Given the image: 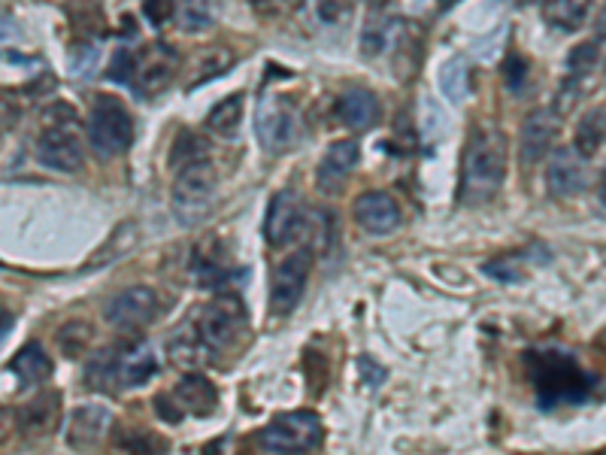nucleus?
Wrapping results in <instances>:
<instances>
[{
    "label": "nucleus",
    "instance_id": "f257e3e1",
    "mask_svg": "<svg viewBox=\"0 0 606 455\" xmlns=\"http://www.w3.org/2000/svg\"><path fill=\"white\" fill-rule=\"evenodd\" d=\"M507 176V137L497 125H477L470 131L461 156V200H492Z\"/></svg>",
    "mask_w": 606,
    "mask_h": 455
},
{
    "label": "nucleus",
    "instance_id": "f03ea898",
    "mask_svg": "<svg viewBox=\"0 0 606 455\" xmlns=\"http://www.w3.org/2000/svg\"><path fill=\"white\" fill-rule=\"evenodd\" d=\"M156 373V349L140 337H134V341H119L100 349L85 368V383L98 392H125V389L146 385Z\"/></svg>",
    "mask_w": 606,
    "mask_h": 455
},
{
    "label": "nucleus",
    "instance_id": "7ed1b4c3",
    "mask_svg": "<svg viewBox=\"0 0 606 455\" xmlns=\"http://www.w3.org/2000/svg\"><path fill=\"white\" fill-rule=\"evenodd\" d=\"M524 365H528V377L534 383L543 410H552L558 404H582L592 395V377L567 353H558V349L528 353Z\"/></svg>",
    "mask_w": 606,
    "mask_h": 455
},
{
    "label": "nucleus",
    "instance_id": "20e7f679",
    "mask_svg": "<svg viewBox=\"0 0 606 455\" xmlns=\"http://www.w3.org/2000/svg\"><path fill=\"white\" fill-rule=\"evenodd\" d=\"M215 188H219V176H215V168H212L207 152L180 161L176 180L170 188V207H173L176 222L198 225L200 219H207L212 204H215Z\"/></svg>",
    "mask_w": 606,
    "mask_h": 455
},
{
    "label": "nucleus",
    "instance_id": "39448f33",
    "mask_svg": "<svg viewBox=\"0 0 606 455\" xmlns=\"http://www.w3.org/2000/svg\"><path fill=\"white\" fill-rule=\"evenodd\" d=\"M37 161L46 171L76 173L83 168L85 149L71 107H52L37 137Z\"/></svg>",
    "mask_w": 606,
    "mask_h": 455
},
{
    "label": "nucleus",
    "instance_id": "423d86ee",
    "mask_svg": "<svg viewBox=\"0 0 606 455\" xmlns=\"http://www.w3.org/2000/svg\"><path fill=\"white\" fill-rule=\"evenodd\" d=\"M246 328V313H243L240 300L237 298H215L210 304H203L198 313L191 316V337L200 343V349L210 356H219L234 346V341L240 337V331Z\"/></svg>",
    "mask_w": 606,
    "mask_h": 455
},
{
    "label": "nucleus",
    "instance_id": "0eeeda50",
    "mask_svg": "<svg viewBox=\"0 0 606 455\" xmlns=\"http://www.w3.org/2000/svg\"><path fill=\"white\" fill-rule=\"evenodd\" d=\"M324 428L322 419L312 410H295L276 416L270 426H264L258 431V446L264 453H312L322 446Z\"/></svg>",
    "mask_w": 606,
    "mask_h": 455
},
{
    "label": "nucleus",
    "instance_id": "6e6552de",
    "mask_svg": "<svg viewBox=\"0 0 606 455\" xmlns=\"http://www.w3.org/2000/svg\"><path fill=\"white\" fill-rule=\"evenodd\" d=\"M134 115L119 98H98L88 113V143L100 158H115L134 143Z\"/></svg>",
    "mask_w": 606,
    "mask_h": 455
},
{
    "label": "nucleus",
    "instance_id": "1a4fd4ad",
    "mask_svg": "<svg viewBox=\"0 0 606 455\" xmlns=\"http://www.w3.org/2000/svg\"><path fill=\"white\" fill-rule=\"evenodd\" d=\"M361 49H364L367 58L380 61V58H388L395 61V67L400 71L404 64L412 73V61H416V30L409 22L404 19H376L364 28V37H361Z\"/></svg>",
    "mask_w": 606,
    "mask_h": 455
},
{
    "label": "nucleus",
    "instance_id": "9d476101",
    "mask_svg": "<svg viewBox=\"0 0 606 455\" xmlns=\"http://www.w3.org/2000/svg\"><path fill=\"white\" fill-rule=\"evenodd\" d=\"M180 71V58L168 44H152L140 49L137 56L131 52L127 61V86H134L140 95H158L173 83Z\"/></svg>",
    "mask_w": 606,
    "mask_h": 455
},
{
    "label": "nucleus",
    "instance_id": "9b49d317",
    "mask_svg": "<svg viewBox=\"0 0 606 455\" xmlns=\"http://www.w3.org/2000/svg\"><path fill=\"white\" fill-rule=\"evenodd\" d=\"M312 253L310 246L297 249L295 256H288L273 273V285H270V313L288 316L295 313V307L307 292V280L312 271Z\"/></svg>",
    "mask_w": 606,
    "mask_h": 455
},
{
    "label": "nucleus",
    "instance_id": "f8f14e48",
    "mask_svg": "<svg viewBox=\"0 0 606 455\" xmlns=\"http://www.w3.org/2000/svg\"><path fill=\"white\" fill-rule=\"evenodd\" d=\"M307 228H310V210L292 188H285L270 200L268 219H264V237L273 249H285L295 241H304Z\"/></svg>",
    "mask_w": 606,
    "mask_h": 455
},
{
    "label": "nucleus",
    "instance_id": "ddd939ff",
    "mask_svg": "<svg viewBox=\"0 0 606 455\" xmlns=\"http://www.w3.org/2000/svg\"><path fill=\"white\" fill-rule=\"evenodd\" d=\"M255 131L268 152H288L300 134L295 107L283 98H264L255 115Z\"/></svg>",
    "mask_w": 606,
    "mask_h": 455
},
{
    "label": "nucleus",
    "instance_id": "4468645a",
    "mask_svg": "<svg viewBox=\"0 0 606 455\" xmlns=\"http://www.w3.org/2000/svg\"><path fill=\"white\" fill-rule=\"evenodd\" d=\"M158 316V295L149 285H131L107 304V322L125 331L149 325Z\"/></svg>",
    "mask_w": 606,
    "mask_h": 455
},
{
    "label": "nucleus",
    "instance_id": "2eb2a0df",
    "mask_svg": "<svg viewBox=\"0 0 606 455\" xmlns=\"http://www.w3.org/2000/svg\"><path fill=\"white\" fill-rule=\"evenodd\" d=\"M546 183H549V192L555 198H577L579 192H585V185H589L585 158L570 146L552 152L549 164H546Z\"/></svg>",
    "mask_w": 606,
    "mask_h": 455
},
{
    "label": "nucleus",
    "instance_id": "dca6fc26",
    "mask_svg": "<svg viewBox=\"0 0 606 455\" xmlns=\"http://www.w3.org/2000/svg\"><path fill=\"white\" fill-rule=\"evenodd\" d=\"M558 131H561L558 110H534L528 115L522 125V137H519V156L524 164H540L549 156Z\"/></svg>",
    "mask_w": 606,
    "mask_h": 455
},
{
    "label": "nucleus",
    "instance_id": "f3484780",
    "mask_svg": "<svg viewBox=\"0 0 606 455\" xmlns=\"http://www.w3.org/2000/svg\"><path fill=\"white\" fill-rule=\"evenodd\" d=\"M361 161V149L355 140H339L334 146H327V152L319 161V171H316V185L324 195H339L346 180L353 176L355 168Z\"/></svg>",
    "mask_w": 606,
    "mask_h": 455
},
{
    "label": "nucleus",
    "instance_id": "a211bd4d",
    "mask_svg": "<svg viewBox=\"0 0 606 455\" xmlns=\"http://www.w3.org/2000/svg\"><path fill=\"white\" fill-rule=\"evenodd\" d=\"M58 422H61V395L58 392H42L15 413V428L22 431L25 441H42V438L55 434Z\"/></svg>",
    "mask_w": 606,
    "mask_h": 455
},
{
    "label": "nucleus",
    "instance_id": "6ab92c4d",
    "mask_svg": "<svg viewBox=\"0 0 606 455\" xmlns=\"http://www.w3.org/2000/svg\"><path fill=\"white\" fill-rule=\"evenodd\" d=\"M355 222L370 234H392L400 225V207L388 192H364L355 200Z\"/></svg>",
    "mask_w": 606,
    "mask_h": 455
},
{
    "label": "nucleus",
    "instance_id": "aec40b11",
    "mask_svg": "<svg viewBox=\"0 0 606 455\" xmlns=\"http://www.w3.org/2000/svg\"><path fill=\"white\" fill-rule=\"evenodd\" d=\"M110 426H113V413L100 404H85L79 410H73L71 422H67V446L91 450L107 438Z\"/></svg>",
    "mask_w": 606,
    "mask_h": 455
},
{
    "label": "nucleus",
    "instance_id": "412c9836",
    "mask_svg": "<svg viewBox=\"0 0 606 455\" xmlns=\"http://www.w3.org/2000/svg\"><path fill=\"white\" fill-rule=\"evenodd\" d=\"M334 113L349 131H367L380 122V100L370 88H346L339 95Z\"/></svg>",
    "mask_w": 606,
    "mask_h": 455
},
{
    "label": "nucleus",
    "instance_id": "4be33fe9",
    "mask_svg": "<svg viewBox=\"0 0 606 455\" xmlns=\"http://www.w3.org/2000/svg\"><path fill=\"white\" fill-rule=\"evenodd\" d=\"M173 398H176V407L183 413L210 416V413H215V404H219V392H215V385L207 377L191 373V377L180 380V385L173 389Z\"/></svg>",
    "mask_w": 606,
    "mask_h": 455
},
{
    "label": "nucleus",
    "instance_id": "5701e85b",
    "mask_svg": "<svg viewBox=\"0 0 606 455\" xmlns=\"http://www.w3.org/2000/svg\"><path fill=\"white\" fill-rule=\"evenodd\" d=\"M594 0H546L543 3V22L552 25L555 30L573 34V30L589 25Z\"/></svg>",
    "mask_w": 606,
    "mask_h": 455
},
{
    "label": "nucleus",
    "instance_id": "b1692460",
    "mask_svg": "<svg viewBox=\"0 0 606 455\" xmlns=\"http://www.w3.org/2000/svg\"><path fill=\"white\" fill-rule=\"evenodd\" d=\"M10 370L18 377V383L30 389V385H40L52 377V358L42 353L40 343H28L15 353Z\"/></svg>",
    "mask_w": 606,
    "mask_h": 455
},
{
    "label": "nucleus",
    "instance_id": "393cba45",
    "mask_svg": "<svg viewBox=\"0 0 606 455\" xmlns=\"http://www.w3.org/2000/svg\"><path fill=\"white\" fill-rule=\"evenodd\" d=\"M604 128H606V119H604V107H594L592 113L582 115V122H579L577 128V149L582 158H594L601 149H604Z\"/></svg>",
    "mask_w": 606,
    "mask_h": 455
},
{
    "label": "nucleus",
    "instance_id": "a878e982",
    "mask_svg": "<svg viewBox=\"0 0 606 455\" xmlns=\"http://www.w3.org/2000/svg\"><path fill=\"white\" fill-rule=\"evenodd\" d=\"M173 15L180 22V28L188 34L212 28L215 13H212V0H173Z\"/></svg>",
    "mask_w": 606,
    "mask_h": 455
},
{
    "label": "nucleus",
    "instance_id": "bb28decb",
    "mask_svg": "<svg viewBox=\"0 0 606 455\" xmlns=\"http://www.w3.org/2000/svg\"><path fill=\"white\" fill-rule=\"evenodd\" d=\"M243 122V95H234V98L219 100L215 107L207 115V128L219 137H231L234 131L240 128Z\"/></svg>",
    "mask_w": 606,
    "mask_h": 455
},
{
    "label": "nucleus",
    "instance_id": "cd10ccee",
    "mask_svg": "<svg viewBox=\"0 0 606 455\" xmlns=\"http://www.w3.org/2000/svg\"><path fill=\"white\" fill-rule=\"evenodd\" d=\"M440 88L452 103H461L470 91V67L465 64V58H449L440 67Z\"/></svg>",
    "mask_w": 606,
    "mask_h": 455
},
{
    "label": "nucleus",
    "instance_id": "c85d7f7f",
    "mask_svg": "<svg viewBox=\"0 0 606 455\" xmlns=\"http://www.w3.org/2000/svg\"><path fill=\"white\" fill-rule=\"evenodd\" d=\"M349 15V0H307V22L312 28H337Z\"/></svg>",
    "mask_w": 606,
    "mask_h": 455
},
{
    "label": "nucleus",
    "instance_id": "c756f323",
    "mask_svg": "<svg viewBox=\"0 0 606 455\" xmlns=\"http://www.w3.org/2000/svg\"><path fill=\"white\" fill-rule=\"evenodd\" d=\"M234 67V56L227 52V49H210L207 56L198 58V64H195V76H191V83L188 86L195 88L200 83H210L215 76H222L225 71Z\"/></svg>",
    "mask_w": 606,
    "mask_h": 455
},
{
    "label": "nucleus",
    "instance_id": "7c9ffc66",
    "mask_svg": "<svg viewBox=\"0 0 606 455\" xmlns=\"http://www.w3.org/2000/svg\"><path fill=\"white\" fill-rule=\"evenodd\" d=\"M88 341H91V328L83 325V322H71V325H64V331L58 334L61 349H64V353H67L71 358L83 356Z\"/></svg>",
    "mask_w": 606,
    "mask_h": 455
},
{
    "label": "nucleus",
    "instance_id": "2f4dec72",
    "mask_svg": "<svg viewBox=\"0 0 606 455\" xmlns=\"http://www.w3.org/2000/svg\"><path fill=\"white\" fill-rule=\"evenodd\" d=\"M504 79H507L509 91H524V83H528V61L519 56H509L504 61Z\"/></svg>",
    "mask_w": 606,
    "mask_h": 455
},
{
    "label": "nucleus",
    "instance_id": "473e14b6",
    "mask_svg": "<svg viewBox=\"0 0 606 455\" xmlns=\"http://www.w3.org/2000/svg\"><path fill=\"white\" fill-rule=\"evenodd\" d=\"M119 446H125V450H134V453H156L158 446H164V441H158V438H149V434H143V431H134L127 441H119Z\"/></svg>",
    "mask_w": 606,
    "mask_h": 455
},
{
    "label": "nucleus",
    "instance_id": "72a5a7b5",
    "mask_svg": "<svg viewBox=\"0 0 606 455\" xmlns=\"http://www.w3.org/2000/svg\"><path fill=\"white\" fill-rule=\"evenodd\" d=\"M146 15H149V22L161 28L164 22H168L170 15H173V0H146Z\"/></svg>",
    "mask_w": 606,
    "mask_h": 455
},
{
    "label": "nucleus",
    "instance_id": "f704fd0d",
    "mask_svg": "<svg viewBox=\"0 0 606 455\" xmlns=\"http://www.w3.org/2000/svg\"><path fill=\"white\" fill-rule=\"evenodd\" d=\"M485 273H488V276H497V280H504V283H516V280H519V271L512 268V258H500V261L485 265Z\"/></svg>",
    "mask_w": 606,
    "mask_h": 455
},
{
    "label": "nucleus",
    "instance_id": "c9c22d12",
    "mask_svg": "<svg viewBox=\"0 0 606 455\" xmlns=\"http://www.w3.org/2000/svg\"><path fill=\"white\" fill-rule=\"evenodd\" d=\"M252 7L264 15V19H273V15L288 13V10L295 7V0H252Z\"/></svg>",
    "mask_w": 606,
    "mask_h": 455
},
{
    "label": "nucleus",
    "instance_id": "e433bc0d",
    "mask_svg": "<svg viewBox=\"0 0 606 455\" xmlns=\"http://www.w3.org/2000/svg\"><path fill=\"white\" fill-rule=\"evenodd\" d=\"M13 428H15V413L10 410V407H0V443L13 434Z\"/></svg>",
    "mask_w": 606,
    "mask_h": 455
},
{
    "label": "nucleus",
    "instance_id": "4c0bfd02",
    "mask_svg": "<svg viewBox=\"0 0 606 455\" xmlns=\"http://www.w3.org/2000/svg\"><path fill=\"white\" fill-rule=\"evenodd\" d=\"M198 268H207V258L198 256ZM212 273H215V265L210 261V271H200V280H212Z\"/></svg>",
    "mask_w": 606,
    "mask_h": 455
},
{
    "label": "nucleus",
    "instance_id": "58836bf2",
    "mask_svg": "<svg viewBox=\"0 0 606 455\" xmlns=\"http://www.w3.org/2000/svg\"><path fill=\"white\" fill-rule=\"evenodd\" d=\"M10 322H13V313H10V310L0 304V331H3V328H10Z\"/></svg>",
    "mask_w": 606,
    "mask_h": 455
},
{
    "label": "nucleus",
    "instance_id": "ea45409f",
    "mask_svg": "<svg viewBox=\"0 0 606 455\" xmlns=\"http://www.w3.org/2000/svg\"><path fill=\"white\" fill-rule=\"evenodd\" d=\"M440 10H449V7H455V3H461V0H437Z\"/></svg>",
    "mask_w": 606,
    "mask_h": 455
}]
</instances>
